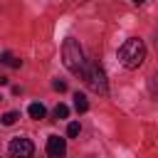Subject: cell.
Listing matches in <instances>:
<instances>
[{"instance_id": "cell-11", "label": "cell", "mask_w": 158, "mask_h": 158, "mask_svg": "<svg viewBox=\"0 0 158 158\" xmlns=\"http://www.w3.org/2000/svg\"><path fill=\"white\" fill-rule=\"evenodd\" d=\"M79 131H81V126H79L77 121H72V123L67 126V136H72V138H74V136H79Z\"/></svg>"}, {"instance_id": "cell-12", "label": "cell", "mask_w": 158, "mask_h": 158, "mask_svg": "<svg viewBox=\"0 0 158 158\" xmlns=\"http://www.w3.org/2000/svg\"><path fill=\"white\" fill-rule=\"evenodd\" d=\"M52 86H54V91H67V81H62V79H57Z\"/></svg>"}, {"instance_id": "cell-15", "label": "cell", "mask_w": 158, "mask_h": 158, "mask_svg": "<svg viewBox=\"0 0 158 158\" xmlns=\"http://www.w3.org/2000/svg\"><path fill=\"white\" fill-rule=\"evenodd\" d=\"M0 99H2V96H0Z\"/></svg>"}, {"instance_id": "cell-8", "label": "cell", "mask_w": 158, "mask_h": 158, "mask_svg": "<svg viewBox=\"0 0 158 158\" xmlns=\"http://www.w3.org/2000/svg\"><path fill=\"white\" fill-rule=\"evenodd\" d=\"M0 59H2V64H7V67H12V69H20V64H22V62H20L17 57H12L10 52H2V57H0Z\"/></svg>"}, {"instance_id": "cell-14", "label": "cell", "mask_w": 158, "mask_h": 158, "mask_svg": "<svg viewBox=\"0 0 158 158\" xmlns=\"http://www.w3.org/2000/svg\"><path fill=\"white\" fill-rule=\"evenodd\" d=\"M133 2H143V0H133Z\"/></svg>"}, {"instance_id": "cell-13", "label": "cell", "mask_w": 158, "mask_h": 158, "mask_svg": "<svg viewBox=\"0 0 158 158\" xmlns=\"http://www.w3.org/2000/svg\"><path fill=\"white\" fill-rule=\"evenodd\" d=\"M0 84H7V79H5V77H0Z\"/></svg>"}, {"instance_id": "cell-7", "label": "cell", "mask_w": 158, "mask_h": 158, "mask_svg": "<svg viewBox=\"0 0 158 158\" xmlns=\"http://www.w3.org/2000/svg\"><path fill=\"white\" fill-rule=\"evenodd\" d=\"M27 114H30L32 118H37V121H40V118H44V114H47V111H44V106H42V104H37V101H35V104H30V106H27Z\"/></svg>"}, {"instance_id": "cell-2", "label": "cell", "mask_w": 158, "mask_h": 158, "mask_svg": "<svg viewBox=\"0 0 158 158\" xmlns=\"http://www.w3.org/2000/svg\"><path fill=\"white\" fill-rule=\"evenodd\" d=\"M62 62H64V67L69 72H77V74L84 72L86 59H84V52H81L77 40H64V44H62Z\"/></svg>"}, {"instance_id": "cell-9", "label": "cell", "mask_w": 158, "mask_h": 158, "mask_svg": "<svg viewBox=\"0 0 158 158\" xmlns=\"http://www.w3.org/2000/svg\"><path fill=\"white\" fill-rule=\"evenodd\" d=\"M69 116V106L67 104H57L54 106V118H67Z\"/></svg>"}, {"instance_id": "cell-10", "label": "cell", "mask_w": 158, "mask_h": 158, "mask_svg": "<svg viewBox=\"0 0 158 158\" xmlns=\"http://www.w3.org/2000/svg\"><path fill=\"white\" fill-rule=\"evenodd\" d=\"M17 118H20L17 111H7V114H2V126H12Z\"/></svg>"}, {"instance_id": "cell-3", "label": "cell", "mask_w": 158, "mask_h": 158, "mask_svg": "<svg viewBox=\"0 0 158 158\" xmlns=\"http://www.w3.org/2000/svg\"><path fill=\"white\" fill-rule=\"evenodd\" d=\"M81 77H84L86 86H89L94 94H106V91H109V84H106V74H104V69H101L96 62L86 64V67H84V72H81Z\"/></svg>"}, {"instance_id": "cell-4", "label": "cell", "mask_w": 158, "mask_h": 158, "mask_svg": "<svg viewBox=\"0 0 158 158\" xmlns=\"http://www.w3.org/2000/svg\"><path fill=\"white\" fill-rule=\"evenodd\" d=\"M32 151H35V146H32L30 138L17 136V138L10 141V156L12 158H32Z\"/></svg>"}, {"instance_id": "cell-1", "label": "cell", "mask_w": 158, "mask_h": 158, "mask_svg": "<svg viewBox=\"0 0 158 158\" xmlns=\"http://www.w3.org/2000/svg\"><path fill=\"white\" fill-rule=\"evenodd\" d=\"M143 59H146V44H143V40L131 37V40H126L118 47V62L126 69H138L143 64Z\"/></svg>"}, {"instance_id": "cell-5", "label": "cell", "mask_w": 158, "mask_h": 158, "mask_svg": "<svg viewBox=\"0 0 158 158\" xmlns=\"http://www.w3.org/2000/svg\"><path fill=\"white\" fill-rule=\"evenodd\" d=\"M67 153V141L62 136H49L47 138V156L49 158H62Z\"/></svg>"}, {"instance_id": "cell-6", "label": "cell", "mask_w": 158, "mask_h": 158, "mask_svg": "<svg viewBox=\"0 0 158 158\" xmlns=\"http://www.w3.org/2000/svg\"><path fill=\"white\" fill-rule=\"evenodd\" d=\"M74 109L79 111V114H84V111H89V101H86V96L84 94H74Z\"/></svg>"}]
</instances>
